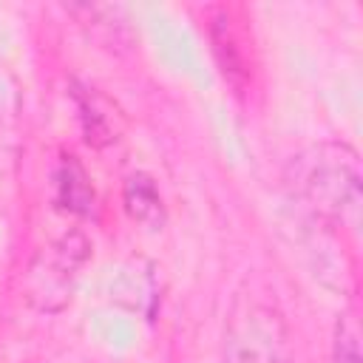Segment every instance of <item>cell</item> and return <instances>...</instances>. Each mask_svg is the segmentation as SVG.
<instances>
[{
    "mask_svg": "<svg viewBox=\"0 0 363 363\" xmlns=\"http://www.w3.org/2000/svg\"><path fill=\"white\" fill-rule=\"evenodd\" d=\"M292 190L318 213L357 224L360 213V164L346 145H318L303 150L289 164Z\"/></svg>",
    "mask_w": 363,
    "mask_h": 363,
    "instance_id": "1",
    "label": "cell"
},
{
    "mask_svg": "<svg viewBox=\"0 0 363 363\" xmlns=\"http://www.w3.org/2000/svg\"><path fill=\"white\" fill-rule=\"evenodd\" d=\"M85 250L88 247L74 252L68 238L62 244H54V247L43 250L34 258L31 269H28V284H31V289H28L31 295L28 298L37 301L43 309L62 306L65 298H68V289H71V272L85 258Z\"/></svg>",
    "mask_w": 363,
    "mask_h": 363,
    "instance_id": "3",
    "label": "cell"
},
{
    "mask_svg": "<svg viewBox=\"0 0 363 363\" xmlns=\"http://www.w3.org/2000/svg\"><path fill=\"white\" fill-rule=\"evenodd\" d=\"M335 363H360L357 329H354L349 320L337 323V335H335Z\"/></svg>",
    "mask_w": 363,
    "mask_h": 363,
    "instance_id": "6",
    "label": "cell"
},
{
    "mask_svg": "<svg viewBox=\"0 0 363 363\" xmlns=\"http://www.w3.org/2000/svg\"><path fill=\"white\" fill-rule=\"evenodd\" d=\"M227 363H289L278 315L264 306H250L238 315L227 340Z\"/></svg>",
    "mask_w": 363,
    "mask_h": 363,
    "instance_id": "2",
    "label": "cell"
},
{
    "mask_svg": "<svg viewBox=\"0 0 363 363\" xmlns=\"http://www.w3.org/2000/svg\"><path fill=\"white\" fill-rule=\"evenodd\" d=\"M125 207L130 213V218H136L139 224L156 230L162 227L164 221V207H162V199L156 193V184L145 176V173H136L128 179L125 184Z\"/></svg>",
    "mask_w": 363,
    "mask_h": 363,
    "instance_id": "4",
    "label": "cell"
},
{
    "mask_svg": "<svg viewBox=\"0 0 363 363\" xmlns=\"http://www.w3.org/2000/svg\"><path fill=\"white\" fill-rule=\"evenodd\" d=\"M60 199L71 210H88V204L94 199L91 187L85 182V173L74 162V156H65V162H62V170H60Z\"/></svg>",
    "mask_w": 363,
    "mask_h": 363,
    "instance_id": "5",
    "label": "cell"
}]
</instances>
